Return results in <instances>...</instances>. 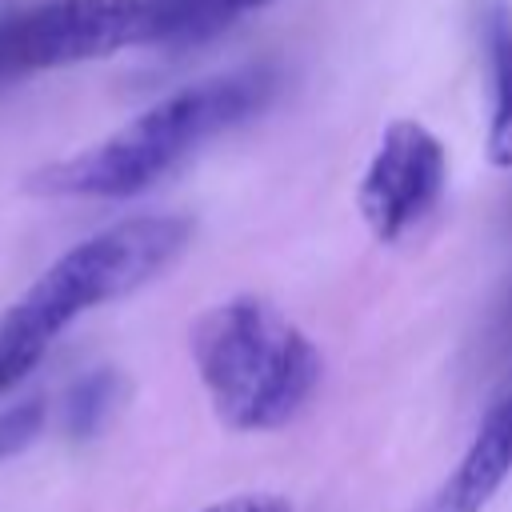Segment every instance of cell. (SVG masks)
<instances>
[{"label":"cell","mask_w":512,"mask_h":512,"mask_svg":"<svg viewBox=\"0 0 512 512\" xmlns=\"http://www.w3.org/2000/svg\"><path fill=\"white\" fill-rule=\"evenodd\" d=\"M44 416H48V408H44L40 396H28V400L4 408L0 412V460L20 456L44 432Z\"/></svg>","instance_id":"cell-10"},{"label":"cell","mask_w":512,"mask_h":512,"mask_svg":"<svg viewBox=\"0 0 512 512\" xmlns=\"http://www.w3.org/2000/svg\"><path fill=\"white\" fill-rule=\"evenodd\" d=\"M188 236L192 220L156 212L108 224L56 256L0 316V380L8 388L24 384L72 320L156 280L184 252Z\"/></svg>","instance_id":"cell-2"},{"label":"cell","mask_w":512,"mask_h":512,"mask_svg":"<svg viewBox=\"0 0 512 512\" xmlns=\"http://www.w3.org/2000/svg\"><path fill=\"white\" fill-rule=\"evenodd\" d=\"M188 348L216 420L232 432L292 424L324 376L312 336L264 296H232L204 308Z\"/></svg>","instance_id":"cell-3"},{"label":"cell","mask_w":512,"mask_h":512,"mask_svg":"<svg viewBox=\"0 0 512 512\" xmlns=\"http://www.w3.org/2000/svg\"><path fill=\"white\" fill-rule=\"evenodd\" d=\"M200 512H296L280 492H236V496H224Z\"/></svg>","instance_id":"cell-11"},{"label":"cell","mask_w":512,"mask_h":512,"mask_svg":"<svg viewBox=\"0 0 512 512\" xmlns=\"http://www.w3.org/2000/svg\"><path fill=\"white\" fill-rule=\"evenodd\" d=\"M484 48L492 76V116H488V164L512 172V8L504 0L484 4Z\"/></svg>","instance_id":"cell-7"},{"label":"cell","mask_w":512,"mask_h":512,"mask_svg":"<svg viewBox=\"0 0 512 512\" xmlns=\"http://www.w3.org/2000/svg\"><path fill=\"white\" fill-rule=\"evenodd\" d=\"M124 376L116 368H92L80 380H72V388L64 392L60 404V424L68 432V440H92L104 432V424L116 416L120 400H124Z\"/></svg>","instance_id":"cell-9"},{"label":"cell","mask_w":512,"mask_h":512,"mask_svg":"<svg viewBox=\"0 0 512 512\" xmlns=\"http://www.w3.org/2000/svg\"><path fill=\"white\" fill-rule=\"evenodd\" d=\"M4 392H12V388H8V384H4V380H0V396H4Z\"/></svg>","instance_id":"cell-12"},{"label":"cell","mask_w":512,"mask_h":512,"mask_svg":"<svg viewBox=\"0 0 512 512\" xmlns=\"http://www.w3.org/2000/svg\"><path fill=\"white\" fill-rule=\"evenodd\" d=\"M448 152L420 120H388L356 188V208L380 244L408 236L440 200Z\"/></svg>","instance_id":"cell-5"},{"label":"cell","mask_w":512,"mask_h":512,"mask_svg":"<svg viewBox=\"0 0 512 512\" xmlns=\"http://www.w3.org/2000/svg\"><path fill=\"white\" fill-rule=\"evenodd\" d=\"M276 0H160V44L188 48L220 36L240 16L268 8Z\"/></svg>","instance_id":"cell-8"},{"label":"cell","mask_w":512,"mask_h":512,"mask_svg":"<svg viewBox=\"0 0 512 512\" xmlns=\"http://www.w3.org/2000/svg\"><path fill=\"white\" fill-rule=\"evenodd\" d=\"M276 92V72L264 64L228 68L168 92L136 112L112 136L36 168L24 188L32 196L68 200H124L168 176L188 152L224 128L260 112Z\"/></svg>","instance_id":"cell-1"},{"label":"cell","mask_w":512,"mask_h":512,"mask_svg":"<svg viewBox=\"0 0 512 512\" xmlns=\"http://www.w3.org/2000/svg\"><path fill=\"white\" fill-rule=\"evenodd\" d=\"M512 476V380L484 412L456 468L420 512H484Z\"/></svg>","instance_id":"cell-6"},{"label":"cell","mask_w":512,"mask_h":512,"mask_svg":"<svg viewBox=\"0 0 512 512\" xmlns=\"http://www.w3.org/2000/svg\"><path fill=\"white\" fill-rule=\"evenodd\" d=\"M156 44V0H40L0 16V84Z\"/></svg>","instance_id":"cell-4"}]
</instances>
